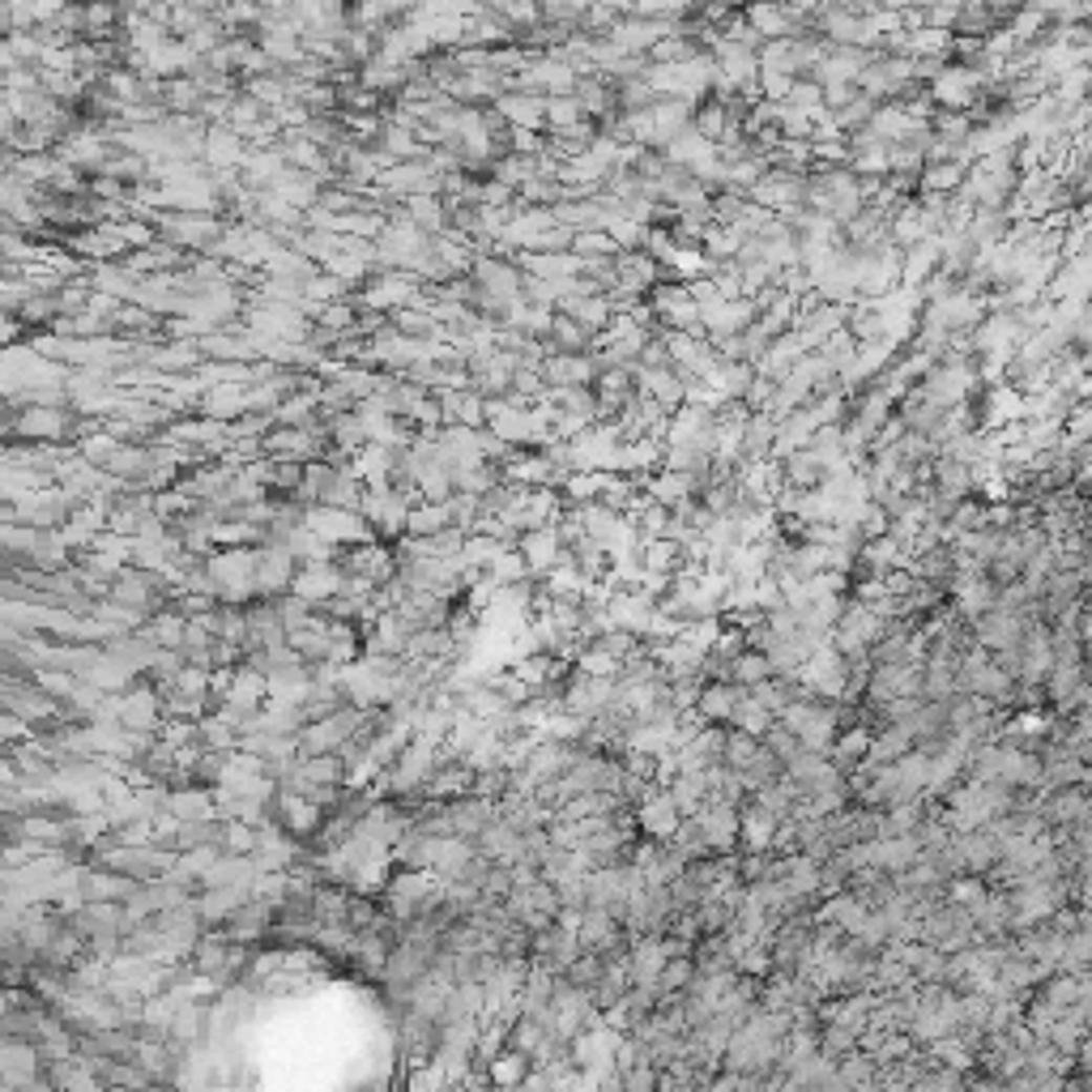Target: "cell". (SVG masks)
<instances>
[{"mask_svg": "<svg viewBox=\"0 0 1092 1092\" xmlns=\"http://www.w3.org/2000/svg\"><path fill=\"white\" fill-rule=\"evenodd\" d=\"M559 307H563L572 320H581L585 329H594V334H598L602 325H611V303H606L602 295H568Z\"/></svg>", "mask_w": 1092, "mask_h": 1092, "instance_id": "cell-14", "label": "cell"}, {"mask_svg": "<svg viewBox=\"0 0 1092 1092\" xmlns=\"http://www.w3.org/2000/svg\"><path fill=\"white\" fill-rule=\"evenodd\" d=\"M551 342H559V350L563 355H581L585 346H590V338H594V329H585L581 320H572L568 312H555V320H551V334H547Z\"/></svg>", "mask_w": 1092, "mask_h": 1092, "instance_id": "cell-15", "label": "cell"}, {"mask_svg": "<svg viewBox=\"0 0 1092 1092\" xmlns=\"http://www.w3.org/2000/svg\"><path fill=\"white\" fill-rule=\"evenodd\" d=\"M243 901H252V887H206L201 896H192V905H197L201 922H227Z\"/></svg>", "mask_w": 1092, "mask_h": 1092, "instance_id": "cell-8", "label": "cell"}, {"mask_svg": "<svg viewBox=\"0 0 1092 1092\" xmlns=\"http://www.w3.org/2000/svg\"><path fill=\"white\" fill-rule=\"evenodd\" d=\"M495 111L508 120V128H538V133H547V94H538V90L499 94Z\"/></svg>", "mask_w": 1092, "mask_h": 1092, "instance_id": "cell-6", "label": "cell"}, {"mask_svg": "<svg viewBox=\"0 0 1092 1092\" xmlns=\"http://www.w3.org/2000/svg\"><path fill=\"white\" fill-rule=\"evenodd\" d=\"M274 811H278V819H282V828L291 832V837H316L320 823H325V815H329L316 798H307L299 790H278Z\"/></svg>", "mask_w": 1092, "mask_h": 1092, "instance_id": "cell-4", "label": "cell"}, {"mask_svg": "<svg viewBox=\"0 0 1092 1092\" xmlns=\"http://www.w3.org/2000/svg\"><path fill=\"white\" fill-rule=\"evenodd\" d=\"M346 909H350V892H342V883H320L316 896H312V914L320 926H334V922H346Z\"/></svg>", "mask_w": 1092, "mask_h": 1092, "instance_id": "cell-12", "label": "cell"}, {"mask_svg": "<svg viewBox=\"0 0 1092 1092\" xmlns=\"http://www.w3.org/2000/svg\"><path fill=\"white\" fill-rule=\"evenodd\" d=\"M623 875H615V871H598V875H590V905H598V909H611L615 914V905L623 901Z\"/></svg>", "mask_w": 1092, "mask_h": 1092, "instance_id": "cell-18", "label": "cell"}, {"mask_svg": "<svg viewBox=\"0 0 1092 1092\" xmlns=\"http://www.w3.org/2000/svg\"><path fill=\"white\" fill-rule=\"evenodd\" d=\"M167 807L179 819H218V798L214 786H175L167 794Z\"/></svg>", "mask_w": 1092, "mask_h": 1092, "instance_id": "cell-9", "label": "cell"}, {"mask_svg": "<svg viewBox=\"0 0 1092 1092\" xmlns=\"http://www.w3.org/2000/svg\"><path fill=\"white\" fill-rule=\"evenodd\" d=\"M530 1071H534V1058H530L526 1050H517V1046H508L504 1054H495V1058L487 1063V1079L499 1084V1088H508V1084H526Z\"/></svg>", "mask_w": 1092, "mask_h": 1092, "instance_id": "cell-11", "label": "cell"}, {"mask_svg": "<svg viewBox=\"0 0 1092 1092\" xmlns=\"http://www.w3.org/2000/svg\"><path fill=\"white\" fill-rule=\"evenodd\" d=\"M295 572H299V559L291 555V547L265 538L261 547H256V598L286 594L291 581H295Z\"/></svg>", "mask_w": 1092, "mask_h": 1092, "instance_id": "cell-2", "label": "cell"}, {"mask_svg": "<svg viewBox=\"0 0 1092 1092\" xmlns=\"http://www.w3.org/2000/svg\"><path fill=\"white\" fill-rule=\"evenodd\" d=\"M563 491H568V499H594V495L606 491V474H594V470L568 474V478H563Z\"/></svg>", "mask_w": 1092, "mask_h": 1092, "instance_id": "cell-20", "label": "cell"}, {"mask_svg": "<svg viewBox=\"0 0 1092 1092\" xmlns=\"http://www.w3.org/2000/svg\"><path fill=\"white\" fill-rule=\"evenodd\" d=\"M380 922V914H376V905H371V896H350V909H346V926L350 930H367V926H376Z\"/></svg>", "mask_w": 1092, "mask_h": 1092, "instance_id": "cell-21", "label": "cell"}, {"mask_svg": "<svg viewBox=\"0 0 1092 1092\" xmlns=\"http://www.w3.org/2000/svg\"><path fill=\"white\" fill-rule=\"evenodd\" d=\"M146 631L154 636V645H158V649H184L188 615H179L175 606H167V611H158V615L146 619Z\"/></svg>", "mask_w": 1092, "mask_h": 1092, "instance_id": "cell-13", "label": "cell"}, {"mask_svg": "<svg viewBox=\"0 0 1092 1092\" xmlns=\"http://www.w3.org/2000/svg\"><path fill=\"white\" fill-rule=\"evenodd\" d=\"M210 576L218 581V602H235L248 606L256 598V547H231V551H214L206 559Z\"/></svg>", "mask_w": 1092, "mask_h": 1092, "instance_id": "cell-1", "label": "cell"}, {"mask_svg": "<svg viewBox=\"0 0 1092 1092\" xmlns=\"http://www.w3.org/2000/svg\"><path fill=\"white\" fill-rule=\"evenodd\" d=\"M346 585V568L342 559H312V563H299L295 581H291V594L307 598L312 606H325L329 598H338Z\"/></svg>", "mask_w": 1092, "mask_h": 1092, "instance_id": "cell-3", "label": "cell"}, {"mask_svg": "<svg viewBox=\"0 0 1092 1092\" xmlns=\"http://www.w3.org/2000/svg\"><path fill=\"white\" fill-rule=\"evenodd\" d=\"M197 730H201V743H206L210 751H235V747H239V738H243V730H239V726H231L222 713H210V718H201V722H197Z\"/></svg>", "mask_w": 1092, "mask_h": 1092, "instance_id": "cell-16", "label": "cell"}, {"mask_svg": "<svg viewBox=\"0 0 1092 1092\" xmlns=\"http://www.w3.org/2000/svg\"><path fill=\"white\" fill-rule=\"evenodd\" d=\"M602 943H611V909L585 905V914H581V947H602Z\"/></svg>", "mask_w": 1092, "mask_h": 1092, "instance_id": "cell-19", "label": "cell"}, {"mask_svg": "<svg viewBox=\"0 0 1092 1092\" xmlns=\"http://www.w3.org/2000/svg\"><path fill=\"white\" fill-rule=\"evenodd\" d=\"M448 526H453V499H444V504H435V499H419V504L410 508L406 534L427 538V534H440V530H448Z\"/></svg>", "mask_w": 1092, "mask_h": 1092, "instance_id": "cell-10", "label": "cell"}, {"mask_svg": "<svg viewBox=\"0 0 1092 1092\" xmlns=\"http://www.w3.org/2000/svg\"><path fill=\"white\" fill-rule=\"evenodd\" d=\"M491 576H495V585H517V581H526V576H534L530 572V559L521 555V547H508V551H499L495 559H491V568H487Z\"/></svg>", "mask_w": 1092, "mask_h": 1092, "instance_id": "cell-17", "label": "cell"}, {"mask_svg": "<svg viewBox=\"0 0 1092 1092\" xmlns=\"http://www.w3.org/2000/svg\"><path fill=\"white\" fill-rule=\"evenodd\" d=\"M581 675H594V679H606V675H615V654H606L602 645H598V649H590V654H581Z\"/></svg>", "mask_w": 1092, "mask_h": 1092, "instance_id": "cell-22", "label": "cell"}, {"mask_svg": "<svg viewBox=\"0 0 1092 1092\" xmlns=\"http://www.w3.org/2000/svg\"><path fill=\"white\" fill-rule=\"evenodd\" d=\"M274 922H278V905L261 901V896H252V901H243V905L222 922V930H227L235 943H256V939H265V935L274 930Z\"/></svg>", "mask_w": 1092, "mask_h": 1092, "instance_id": "cell-5", "label": "cell"}, {"mask_svg": "<svg viewBox=\"0 0 1092 1092\" xmlns=\"http://www.w3.org/2000/svg\"><path fill=\"white\" fill-rule=\"evenodd\" d=\"M521 555L530 559V572L534 576H547L563 555H568V542H563V534H559V526H542V530H526L521 534Z\"/></svg>", "mask_w": 1092, "mask_h": 1092, "instance_id": "cell-7", "label": "cell"}]
</instances>
